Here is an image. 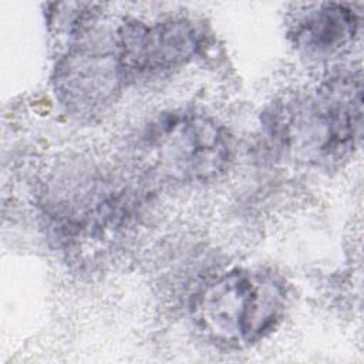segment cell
<instances>
[{
  "label": "cell",
  "instance_id": "cell-1",
  "mask_svg": "<svg viewBox=\"0 0 364 364\" xmlns=\"http://www.w3.org/2000/svg\"><path fill=\"white\" fill-rule=\"evenodd\" d=\"M284 306L286 291L277 276L235 269L196 294L192 318L206 340L237 350L264 338L282 320Z\"/></svg>",
  "mask_w": 364,
  "mask_h": 364
},
{
  "label": "cell",
  "instance_id": "cell-2",
  "mask_svg": "<svg viewBox=\"0 0 364 364\" xmlns=\"http://www.w3.org/2000/svg\"><path fill=\"white\" fill-rule=\"evenodd\" d=\"M148 156L155 166L178 181H206L223 172L230 159L228 136L210 118L169 114L148 129Z\"/></svg>",
  "mask_w": 364,
  "mask_h": 364
},
{
  "label": "cell",
  "instance_id": "cell-3",
  "mask_svg": "<svg viewBox=\"0 0 364 364\" xmlns=\"http://www.w3.org/2000/svg\"><path fill=\"white\" fill-rule=\"evenodd\" d=\"M296 118V136L318 155H343L361 132V78L343 75L330 80Z\"/></svg>",
  "mask_w": 364,
  "mask_h": 364
},
{
  "label": "cell",
  "instance_id": "cell-4",
  "mask_svg": "<svg viewBox=\"0 0 364 364\" xmlns=\"http://www.w3.org/2000/svg\"><path fill=\"white\" fill-rule=\"evenodd\" d=\"M118 37L117 54L125 75L171 70L192 58L199 47L198 31L186 20L125 23Z\"/></svg>",
  "mask_w": 364,
  "mask_h": 364
},
{
  "label": "cell",
  "instance_id": "cell-5",
  "mask_svg": "<svg viewBox=\"0 0 364 364\" xmlns=\"http://www.w3.org/2000/svg\"><path fill=\"white\" fill-rule=\"evenodd\" d=\"M124 77L117 53L80 48L57 67L55 90L71 108L94 109L112 97Z\"/></svg>",
  "mask_w": 364,
  "mask_h": 364
},
{
  "label": "cell",
  "instance_id": "cell-6",
  "mask_svg": "<svg viewBox=\"0 0 364 364\" xmlns=\"http://www.w3.org/2000/svg\"><path fill=\"white\" fill-rule=\"evenodd\" d=\"M358 31V17L343 4L327 3L307 14L296 30V38L309 51L326 54L341 50Z\"/></svg>",
  "mask_w": 364,
  "mask_h": 364
}]
</instances>
